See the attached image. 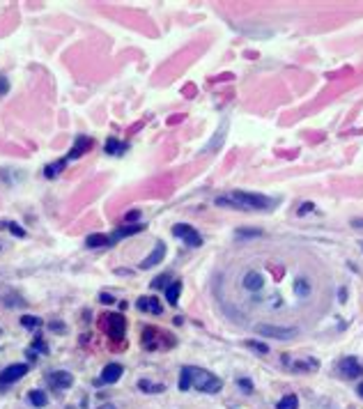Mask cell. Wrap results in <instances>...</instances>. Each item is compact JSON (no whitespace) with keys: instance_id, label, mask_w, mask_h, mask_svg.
<instances>
[{"instance_id":"obj_29","label":"cell","mask_w":363,"mask_h":409,"mask_svg":"<svg viewBox=\"0 0 363 409\" xmlns=\"http://www.w3.org/2000/svg\"><path fill=\"white\" fill-rule=\"evenodd\" d=\"M99 301H101V303H113V301H115V296H113V295H106V292H104V295L99 296Z\"/></svg>"},{"instance_id":"obj_33","label":"cell","mask_w":363,"mask_h":409,"mask_svg":"<svg viewBox=\"0 0 363 409\" xmlns=\"http://www.w3.org/2000/svg\"><path fill=\"white\" fill-rule=\"evenodd\" d=\"M99 409H115V407H113V405H101Z\"/></svg>"},{"instance_id":"obj_30","label":"cell","mask_w":363,"mask_h":409,"mask_svg":"<svg viewBox=\"0 0 363 409\" xmlns=\"http://www.w3.org/2000/svg\"><path fill=\"white\" fill-rule=\"evenodd\" d=\"M313 207H315V204H313V203H303V204H301V209H299V214H306V212H313Z\"/></svg>"},{"instance_id":"obj_24","label":"cell","mask_w":363,"mask_h":409,"mask_svg":"<svg viewBox=\"0 0 363 409\" xmlns=\"http://www.w3.org/2000/svg\"><path fill=\"white\" fill-rule=\"evenodd\" d=\"M246 347L255 349V352H260V354H267V352H269L267 345H262V342H257V341H249V342H246Z\"/></svg>"},{"instance_id":"obj_7","label":"cell","mask_w":363,"mask_h":409,"mask_svg":"<svg viewBox=\"0 0 363 409\" xmlns=\"http://www.w3.org/2000/svg\"><path fill=\"white\" fill-rule=\"evenodd\" d=\"M46 382H48L55 391H62V388H69L74 384V377H71V372L55 370V372H48V375H46Z\"/></svg>"},{"instance_id":"obj_3","label":"cell","mask_w":363,"mask_h":409,"mask_svg":"<svg viewBox=\"0 0 363 409\" xmlns=\"http://www.w3.org/2000/svg\"><path fill=\"white\" fill-rule=\"evenodd\" d=\"M257 336H269V338H276V341H290L295 338L299 331L296 329H290V326H273V324H257L255 326Z\"/></svg>"},{"instance_id":"obj_1","label":"cell","mask_w":363,"mask_h":409,"mask_svg":"<svg viewBox=\"0 0 363 409\" xmlns=\"http://www.w3.org/2000/svg\"><path fill=\"white\" fill-rule=\"evenodd\" d=\"M180 391H189L191 386H196L203 393H219L223 388V382L219 377H214L209 370L196 368V365H184L180 375Z\"/></svg>"},{"instance_id":"obj_18","label":"cell","mask_w":363,"mask_h":409,"mask_svg":"<svg viewBox=\"0 0 363 409\" xmlns=\"http://www.w3.org/2000/svg\"><path fill=\"white\" fill-rule=\"evenodd\" d=\"M138 388L145 391V393H161V391H166L163 384H152L150 379H140V382H138Z\"/></svg>"},{"instance_id":"obj_13","label":"cell","mask_w":363,"mask_h":409,"mask_svg":"<svg viewBox=\"0 0 363 409\" xmlns=\"http://www.w3.org/2000/svg\"><path fill=\"white\" fill-rule=\"evenodd\" d=\"M265 285V280H262V273L257 272H249L246 276H244V288L250 290V292H255V290H260Z\"/></svg>"},{"instance_id":"obj_8","label":"cell","mask_w":363,"mask_h":409,"mask_svg":"<svg viewBox=\"0 0 363 409\" xmlns=\"http://www.w3.org/2000/svg\"><path fill=\"white\" fill-rule=\"evenodd\" d=\"M338 370H340V375H345V377H359L363 372V368L359 365V361H356L354 356H347V359H342L340 364H338Z\"/></svg>"},{"instance_id":"obj_26","label":"cell","mask_w":363,"mask_h":409,"mask_svg":"<svg viewBox=\"0 0 363 409\" xmlns=\"http://www.w3.org/2000/svg\"><path fill=\"white\" fill-rule=\"evenodd\" d=\"M166 280H168V276H157V278H154V283H152V288H154V290L163 288V285H166Z\"/></svg>"},{"instance_id":"obj_25","label":"cell","mask_w":363,"mask_h":409,"mask_svg":"<svg viewBox=\"0 0 363 409\" xmlns=\"http://www.w3.org/2000/svg\"><path fill=\"white\" fill-rule=\"evenodd\" d=\"M7 226H9V232H12V235H16V237H25V230H23V227H19L16 223H7Z\"/></svg>"},{"instance_id":"obj_22","label":"cell","mask_w":363,"mask_h":409,"mask_svg":"<svg viewBox=\"0 0 363 409\" xmlns=\"http://www.w3.org/2000/svg\"><path fill=\"white\" fill-rule=\"evenodd\" d=\"M295 290H296V295H299V296H308V295H310V285H308V280H306V278H296Z\"/></svg>"},{"instance_id":"obj_15","label":"cell","mask_w":363,"mask_h":409,"mask_svg":"<svg viewBox=\"0 0 363 409\" xmlns=\"http://www.w3.org/2000/svg\"><path fill=\"white\" fill-rule=\"evenodd\" d=\"M85 246L88 249H99V246H111V237L108 235H90L88 239H85Z\"/></svg>"},{"instance_id":"obj_28","label":"cell","mask_w":363,"mask_h":409,"mask_svg":"<svg viewBox=\"0 0 363 409\" xmlns=\"http://www.w3.org/2000/svg\"><path fill=\"white\" fill-rule=\"evenodd\" d=\"M257 235H262V232H260V230H249V232L239 230V232H237V237H257Z\"/></svg>"},{"instance_id":"obj_14","label":"cell","mask_w":363,"mask_h":409,"mask_svg":"<svg viewBox=\"0 0 363 409\" xmlns=\"http://www.w3.org/2000/svg\"><path fill=\"white\" fill-rule=\"evenodd\" d=\"M138 308H140V311H152L154 315L161 313V306L154 296H140V299H138Z\"/></svg>"},{"instance_id":"obj_32","label":"cell","mask_w":363,"mask_h":409,"mask_svg":"<svg viewBox=\"0 0 363 409\" xmlns=\"http://www.w3.org/2000/svg\"><path fill=\"white\" fill-rule=\"evenodd\" d=\"M356 391H359V395L363 398V384H359V388H356Z\"/></svg>"},{"instance_id":"obj_10","label":"cell","mask_w":363,"mask_h":409,"mask_svg":"<svg viewBox=\"0 0 363 409\" xmlns=\"http://www.w3.org/2000/svg\"><path fill=\"white\" fill-rule=\"evenodd\" d=\"M163 255H166V244L163 242H157V246H154V250H152L150 255L140 262V269H150V267L159 265L161 260H163Z\"/></svg>"},{"instance_id":"obj_19","label":"cell","mask_w":363,"mask_h":409,"mask_svg":"<svg viewBox=\"0 0 363 409\" xmlns=\"http://www.w3.org/2000/svg\"><path fill=\"white\" fill-rule=\"evenodd\" d=\"M127 150V145L124 143H120V140H115V138H108L106 140V154H122V152Z\"/></svg>"},{"instance_id":"obj_16","label":"cell","mask_w":363,"mask_h":409,"mask_svg":"<svg viewBox=\"0 0 363 409\" xmlns=\"http://www.w3.org/2000/svg\"><path fill=\"white\" fill-rule=\"evenodd\" d=\"M67 166V159H60L55 161V163H48V166L44 168V177H48V180H53V177H58V175L62 173V168Z\"/></svg>"},{"instance_id":"obj_12","label":"cell","mask_w":363,"mask_h":409,"mask_svg":"<svg viewBox=\"0 0 363 409\" xmlns=\"http://www.w3.org/2000/svg\"><path fill=\"white\" fill-rule=\"evenodd\" d=\"M92 147V138H88V136H78V140H76V145L71 147V152H69V157L67 159H78L81 154H83L85 150H90Z\"/></svg>"},{"instance_id":"obj_20","label":"cell","mask_w":363,"mask_h":409,"mask_svg":"<svg viewBox=\"0 0 363 409\" xmlns=\"http://www.w3.org/2000/svg\"><path fill=\"white\" fill-rule=\"evenodd\" d=\"M28 400H30V405H35V407H46V402H48V398H46L44 391H30V395H28Z\"/></svg>"},{"instance_id":"obj_5","label":"cell","mask_w":363,"mask_h":409,"mask_svg":"<svg viewBox=\"0 0 363 409\" xmlns=\"http://www.w3.org/2000/svg\"><path fill=\"white\" fill-rule=\"evenodd\" d=\"M173 235H175V237H182V239L189 244L191 249H198V246L203 244V237H200V232H198L196 227L184 226V223H180V226H175V227H173Z\"/></svg>"},{"instance_id":"obj_27","label":"cell","mask_w":363,"mask_h":409,"mask_svg":"<svg viewBox=\"0 0 363 409\" xmlns=\"http://www.w3.org/2000/svg\"><path fill=\"white\" fill-rule=\"evenodd\" d=\"M7 90H9L7 78H5V76H0V94H7Z\"/></svg>"},{"instance_id":"obj_11","label":"cell","mask_w":363,"mask_h":409,"mask_svg":"<svg viewBox=\"0 0 363 409\" xmlns=\"http://www.w3.org/2000/svg\"><path fill=\"white\" fill-rule=\"evenodd\" d=\"M145 226H140V223H134V226H122L117 227L113 235H111V246H113L117 239H122V237H129V235H136V232H140Z\"/></svg>"},{"instance_id":"obj_6","label":"cell","mask_w":363,"mask_h":409,"mask_svg":"<svg viewBox=\"0 0 363 409\" xmlns=\"http://www.w3.org/2000/svg\"><path fill=\"white\" fill-rule=\"evenodd\" d=\"M101 326H104L113 338H122V334H124V318L117 315V313H113V315H104Z\"/></svg>"},{"instance_id":"obj_21","label":"cell","mask_w":363,"mask_h":409,"mask_svg":"<svg viewBox=\"0 0 363 409\" xmlns=\"http://www.w3.org/2000/svg\"><path fill=\"white\" fill-rule=\"evenodd\" d=\"M278 409H299V398H296V395H285V398H280Z\"/></svg>"},{"instance_id":"obj_2","label":"cell","mask_w":363,"mask_h":409,"mask_svg":"<svg viewBox=\"0 0 363 409\" xmlns=\"http://www.w3.org/2000/svg\"><path fill=\"white\" fill-rule=\"evenodd\" d=\"M216 204L221 207H232V209H272L273 200L260 193H249V191H232L227 196L216 198Z\"/></svg>"},{"instance_id":"obj_4","label":"cell","mask_w":363,"mask_h":409,"mask_svg":"<svg viewBox=\"0 0 363 409\" xmlns=\"http://www.w3.org/2000/svg\"><path fill=\"white\" fill-rule=\"evenodd\" d=\"M28 375V365L25 364H12L7 365L5 370L0 372V388L2 386H9V384H14V382H19L21 377H25Z\"/></svg>"},{"instance_id":"obj_9","label":"cell","mask_w":363,"mask_h":409,"mask_svg":"<svg viewBox=\"0 0 363 409\" xmlns=\"http://www.w3.org/2000/svg\"><path fill=\"white\" fill-rule=\"evenodd\" d=\"M122 372H124V368L120 364H108L101 372V377H99V384H115L122 377Z\"/></svg>"},{"instance_id":"obj_17","label":"cell","mask_w":363,"mask_h":409,"mask_svg":"<svg viewBox=\"0 0 363 409\" xmlns=\"http://www.w3.org/2000/svg\"><path fill=\"white\" fill-rule=\"evenodd\" d=\"M180 290H182L180 280H175L173 285H168V288H166V299H168L170 306H177V301H180Z\"/></svg>"},{"instance_id":"obj_23","label":"cell","mask_w":363,"mask_h":409,"mask_svg":"<svg viewBox=\"0 0 363 409\" xmlns=\"http://www.w3.org/2000/svg\"><path fill=\"white\" fill-rule=\"evenodd\" d=\"M21 324L28 326V329H37V326H42V319H39V318H32V315H23V318H21Z\"/></svg>"},{"instance_id":"obj_31","label":"cell","mask_w":363,"mask_h":409,"mask_svg":"<svg viewBox=\"0 0 363 409\" xmlns=\"http://www.w3.org/2000/svg\"><path fill=\"white\" fill-rule=\"evenodd\" d=\"M138 216H140V212H138V209H134V212H129V214H127V221H136Z\"/></svg>"}]
</instances>
